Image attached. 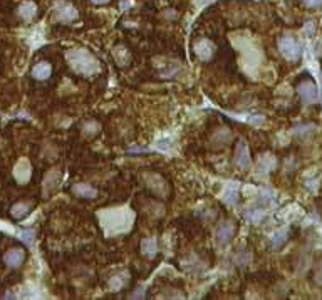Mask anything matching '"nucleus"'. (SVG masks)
<instances>
[{"instance_id":"nucleus-19","label":"nucleus","mask_w":322,"mask_h":300,"mask_svg":"<svg viewBox=\"0 0 322 300\" xmlns=\"http://www.w3.org/2000/svg\"><path fill=\"white\" fill-rule=\"evenodd\" d=\"M289 228H280V230H277L276 233L270 236V247L274 248V250H278V248H282L285 243H287L289 240Z\"/></svg>"},{"instance_id":"nucleus-14","label":"nucleus","mask_w":322,"mask_h":300,"mask_svg":"<svg viewBox=\"0 0 322 300\" xmlns=\"http://www.w3.org/2000/svg\"><path fill=\"white\" fill-rule=\"evenodd\" d=\"M30 211H32V203L30 201H19V203H15L10 208V215L15 220H23L25 216L30 215Z\"/></svg>"},{"instance_id":"nucleus-27","label":"nucleus","mask_w":322,"mask_h":300,"mask_svg":"<svg viewBox=\"0 0 322 300\" xmlns=\"http://www.w3.org/2000/svg\"><path fill=\"white\" fill-rule=\"evenodd\" d=\"M302 2L311 9H321L322 7V0H302Z\"/></svg>"},{"instance_id":"nucleus-6","label":"nucleus","mask_w":322,"mask_h":300,"mask_svg":"<svg viewBox=\"0 0 322 300\" xmlns=\"http://www.w3.org/2000/svg\"><path fill=\"white\" fill-rule=\"evenodd\" d=\"M297 92H299L300 99L305 102V104H314L319 99V91H317L316 82L311 81V79H305V81L299 82L297 86Z\"/></svg>"},{"instance_id":"nucleus-11","label":"nucleus","mask_w":322,"mask_h":300,"mask_svg":"<svg viewBox=\"0 0 322 300\" xmlns=\"http://www.w3.org/2000/svg\"><path fill=\"white\" fill-rule=\"evenodd\" d=\"M128 282H129V272L123 270V272H117L116 275H113V277L109 278L108 287L111 292H121L128 285Z\"/></svg>"},{"instance_id":"nucleus-5","label":"nucleus","mask_w":322,"mask_h":300,"mask_svg":"<svg viewBox=\"0 0 322 300\" xmlns=\"http://www.w3.org/2000/svg\"><path fill=\"white\" fill-rule=\"evenodd\" d=\"M77 10L72 3L69 2H57L56 7H54V17H56L57 22L61 23H70L77 19Z\"/></svg>"},{"instance_id":"nucleus-29","label":"nucleus","mask_w":322,"mask_h":300,"mask_svg":"<svg viewBox=\"0 0 322 300\" xmlns=\"http://www.w3.org/2000/svg\"><path fill=\"white\" fill-rule=\"evenodd\" d=\"M89 2H92L94 5H106V3H109L111 0H89Z\"/></svg>"},{"instance_id":"nucleus-12","label":"nucleus","mask_w":322,"mask_h":300,"mask_svg":"<svg viewBox=\"0 0 322 300\" xmlns=\"http://www.w3.org/2000/svg\"><path fill=\"white\" fill-rule=\"evenodd\" d=\"M240 200V191H238V185L237 183H230L227 185L225 189L222 193V201L229 207H233V205L238 203Z\"/></svg>"},{"instance_id":"nucleus-4","label":"nucleus","mask_w":322,"mask_h":300,"mask_svg":"<svg viewBox=\"0 0 322 300\" xmlns=\"http://www.w3.org/2000/svg\"><path fill=\"white\" fill-rule=\"evenodd\" d=\"M193 52L202 62H210L211 59L215 57V54H217V46H215L210 39L202 37V39H198V41L195 42Z\"/></svg>"},{"instance_id":"nucleus-16","label":"nucleus","mask_w":322,"mask_h":300,"mask_svg":"<svg viewBox=\"0 0 322 300\" xmlns=\"http://www.w3.org/2000/svg\"><path fill=\"white\" fill-rule=\"evenodd\" d=\"M32 77L35 81H46V79L50 77V74H52V66L49 64V62H39V64H35L32 67Z\"/></svg>"},{"instance_id":"nucleus-21","label":"nucleus","mask_w":322,"mask_h":300,"mask_svg":"<svg viewBox=\"0 0 322 300\" xmlns=\"http://www.w3.org/2000/svg\"><path fill=\"white\" fill-rule=\"evenodd\" d=\"M233 262H235V265L237 267L249 265V263L252 262V254H250L249 250H245V248H240V250L233 255Z\"/></svg>"},{"instance_id":"nucleus-28","label":"nucleus","mask_w":322,"mask_h":300,"mask_svg":"<svg viewBox=\"0 0 322 300\" xmlns=\"http://www.w3.org/2000/svg\"><path fill=\"white\" fill-rule=\"evenodd\" d=\"M314 280H316L317 285L322 287V263H321V265H317L316 274H314Z\"/></svg>"},{"instance_id":"nucleus-26","label":"nucleus","mask_w":322,"mask_h":300,"mask_svg":"<svg viewBox=\"0 0 322 300\" xmlns=\"http://www.w3.org/2000/svg\"><path fill=\"white\" fill-rule=\"evenodd\" d=\"M304 32H305V35H309V37H312L314 32H316V23H314L312 21H309V22L304 25Z\"/></svg>"},{"instance_id":"nucleus-22","label":"nucleus","mask_w":322,"mask_h":300,"mask_svg":"<svg viewBox=\"0 0 322 300\" xmlns=\"http://www.w3.org/2000/svg\"><path fill=\"white\" fill-rule=\"evenodd\" d=\"M316 129H317L316 124H299V126H296V128H294V134L302 139V138L312 136V134L316 133Z\"/></svg>"},{"instance_id":"nucleus-8","label":"nucleus","mask_w":322,"mask_h":300,"mask_svg":"<svg viewBox=\"0 0 322 300\" xmlns=\"http://www.w3.org/2000/svg\"><path fill=\"white\" fill-rule=\"evenodd\" d=\"M235 223L233 222H230V220H227V222H222L218 225V228H217V242H218V245H229L231 240H233V236H235Z\"/></svg>"},{"instance_id":"nucleus-20","label":"nucleus","mask_w":322,"mask_h":300,"mask_svg":"<svg viewBox=\"0 0 322 300\" xmlns=\"http://www.w3.org/2000/svg\"><path fill=\"white\" fill-rule=\"evenodd\" d=\"M265 218V210L262 207H253L245 210V220L252 225H260Z\"/></svg>"},{"instance_id":"nucleus-10","label":"nucleus","mask_w":322,"mask_h":300,"mask_svg":"<svg viewBox=\"0 0 322 300\" xmlns=\"http://www.w3.org/2000/svg\"><path fill=\"white\" fill-rule=\"evenodd\" d=\"M141 254H143V256H146V258H155L160 254L156 236H146V238L141 240Z\"/></svg>"},{"instance_id":"nucleus-3","label":"nucleus","mask_w":322,"mask_h":300,"mask_svg":"<svg viewBox=\"0 0 322 300\" xmlns=\"http://www.w3.org/2000/svg\"><path fill=\"white\" fill-rule=\"evenodd\" d=\"M143 180L146 183V186L155 193L160 198H166L168 193H170V186H168L166 180H163V176L158 173H144Z\"/></svg>"},{"instance_id":"nucleus-23","label":"nucleus","mask_w":322,"mask_h":300,"mask_svg":"<svg viewBox=\"0 0 322 300\" xmlns=\"http://www.w3.org/2000/svg\"><path fill=\"white\" fill-rule=\"evenodd\" d=\"M59 180H61V171H56V169L50 171L44 180V191L47 193V189L52 191V189L59 185Z\"/></svg>"},{"instance_id":"nucleus-17","label":"nucleus","mask_w":322,"mask_h":300,"mask_svg":"<svg viewBox=\"0 0 322 300\" xmlns=\"http://www.w3.org/2000/svg\"><path fill=\"white\" fill-rule=\"evenodd\" d=\"M35 15H37V5H35L34 2L27 0V2L21 3V7H19V17H21L22 21L30 22L35 19Z\"/></svg>"},{"instance_id":"nucleus-7","label":"nucleus","mask_w":322,"mask_h":300,"mask_svg":"<svg viewBox=\"0 0 322 300\" xmlns=\"http://www.w3.org/2000/svg\"><path fill=\"white\" fill-rule=\"evenodd\" d=\"M233 163L237 168H240L242 171H247L252 164V160H250V151H249V146H247L245 141H238L237 143V148H235V158H233Z\"/></svg>"},{"instance_id":"nucleus-25","label":"nucleus","mask_w":322,"mask_h":300,"mask_svg":"<svg viewBox=\"0 0 322 300\" xmlns=\"http://www.w3.org/2000/svg\"><path fill=\"white\" fill-rule=\"evenodd\" d=\"M19 238L22 240V242H25L27 245H32L34 238H35V231L34 230H23L21 231V236Z\"/></svg>"},{"instance_id":"nucleus-18","label":"nucleus","mask_w":322,"mask_h":300,"mask_svg":"<svg viewBox=\"0 0 322 300\" xmlns=\"http://www.w3.org/2000/svg\"><path fill=\"white\" fill-rule=\"evenodd\" d=\"M113 57L117 62V66L126 67L131 64V54H129V49H126L124 46H116L113 49Z\"/></svg>"},{"instance_id":"nucleus-24","label":"nucleus","mask_w":322,"mask_h":300,"mask_svg":"<svg viewBox=\"0 0 322 300\" xmlns=\"http://www.w3.org/2000/svg\"><path fill=\"white\" fill-rule=\"evenodd\" d=\"M260 169L264 173H270L272 169H276V166H277V161H276V158H274L272 155H265V156H262L260 158Z\"/></svg>"},{"instance_id":"nucleus-15","label":"nucleus","mask_w":322,"mask_h":300,"mask_svg":"<svg viewBox=\"0 0 322 300\" xmlns=\"http://www.w3.org/2000/svg\"><path fill=\"white\" fill-rule=\"evenodd\" d=\"M72 193L79 198H86V200H94L97 196V189L91 186L88 183H77L72 186Z\"/></svg>"},{"instance_id":"nucleus-13","label":"nucleus","mask_w":322,"mask_h":300,"mask_svg":"<svg viewBox=\"0 0 322 300\" xmlns=\"http://www.w3.org/2000/svg\"><path fill=\"white\" fill-rule=\"evenodd\" d=\"M30 175H32V169H30L29 161H27V160H21L17 163V166H15V169H14L15 180H17L21 185H25L27 181L30 180Z\"/></svg>"},{"instance_id":"nucleus-9","label":"nucleus","mask_w":322,"mask_h":300,"mask_svg":"<svg viewBox=\"0 0 322 300\" xmlns=\"http://www.w3.org/2000/svg\"><path fill=\"white\" fill-rule=\"evenodd\" d=\"M25 260V252L22 248H10L9 252L3 256V262L9 268H19Z\"/></svg>"},{"instance_id":"nucleus-2","label":"nucleus","mask_w":322,"mask_h":300,"mask_svg":"<svg viewBox=\"0 0 322 300\" xmlns=\"http://www.w3.org/2000/svg\"><path fill=\"white\" fill-rule=\"evenodd\" d=\"M278 50L289 62H297L302 57V46L290 35H282L278 39Z\"/></svg>"},{"instance_id":"nucleus-1","label":"nucleus","mask_w":322,"mask_h":300,"mask_svg":"<svg viewBox=\"0 0 322 300\" xmlns=\"http://www.w3.org/2000/svg\"><path fill=\"white\" fill-rule=\"evenodd\" d=\"M66 61L72 72L82 77H92L99 72V61L88 49H69L66 52Z\"/></svg>"}]
</instances>
